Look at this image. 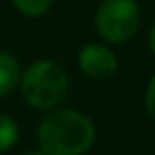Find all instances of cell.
I'll return each mask as SVG.
<instances>
[{
  "instance_id": "cell-1",
  "label": "cell",
  "mask_w": 155,
  "mask_h": 155,
  "mask_svg": "<svg viewBox=\"0 0 155 155\" xmlns=\"http://www.w3.org/2000/svg\"><path fill=\"white\" fill-rule=\"evenodd\" d=\"M94 136L91 118L77 110H55L39 126V145L47 155H84Z\"/></svg>"
},
{
  "instance_id": "cell-2",
  "label": "cell",
  "mask_w": 155,
  "mask_h": 155,
  "mask_svg": "<svg viewBox=\"0 0 155 155\" xmlns=\"http://www.w3.org/2000/svg\"><path fill=\"white\" fill-rule=\"evenodd\" d=\"M22 94L38 110H51L67 96V75L53 61H38L22 75Z\"/></svg>"
},
{
  "instance_id": "cell-3",
  "label": "cell",
  "mask_w": 155,
  "mask_h": 155,
  "mask_svg": "<svg viewBox=\"0 0 155 155\" xmlns=\"http://www.w3.org/2000/svg\"><path fill=\"white\" fill-rule=\"evenodd\" d=\"M94 22L102 39L108 43H124L137 31L140 6L136 0H104Z\"/></svg>"
},
{
  "instance_id": "cell-4",
  "label": "cell",
  "mask_w": 155,
  "mask_h": 155,
  "mask_svg": "<svg viewBox=\"0 0 155 155\" xmlns=\"http://www.w3.org/2000/svg\"><path fill=\"white\" fill-rule=\"evenodd\" d=\"M79 65L84 71V75H88L91 79H108L116 73L118 59L112 49L91 43V45H84L81 49Z\"/></svg>"
},
{
  "instance_id": "cell-5",
  "label": "cell",
  "mask_w": 155,
  "mask_h": 155,
  "mask_svg": "<svg viewBox=\"0 0 155 155\" xmlns=\"http://www.w3.org/2000/svg\"><path fill=\"white\" fill-rule=\"evenodd\" d=\"M20 81L22 73L18 59L6 51H0V96H8L10 92H14Z\"/></svg>"
},
{
  "instance_id": "cell-6",
  "label": "cell",
  "mask_w": 155,
  "mask_h": 155,
  "mask_svg": "<svg viewBox=\"0 0 155 155\" xmlns=\"http://www.w3.org/2000/svg\"><path fill=\"white\" fill-rule=\"evenodd\" d=\"M18 136L20 130L16 126V122L6 114H0V153L8 151L18 141Z\"/></svg>"
},
{
  "instance_id": "cell-7",
  "label": "cell",
  "mask_w": 155,
  "mask_h": 155,
  "mask_svg": "<svg viewBox=\"0 0 155 155\" xmlns=\"http://www.w3.org/2000/svg\"><path fill=\"white\" fill-rule=\"evenodd\" d=\"M12 2L22 14L34 18V16H41L43 12H47L51 0H12Z\"/></svg>"
},
{
  "instance_id": "cell-8",
  "label": "cell",
  "mask_w": 155,
  "mask_h": 155,
  "mask_svg": "<svg viewBox=\"0 0 155 155\" xmlns=\"http://www.w3.org/2000/svg\"><path fill=\"white\" fill-rule=\"evenodd\" d=\"M145 108H147L149 116L155 120V77L149 81V84H147V92H145Z\"/></svg>"
},
{
  "instance_id": "cell-9",
  "label": "cell",
  "mask_w": 155,
  "mask_h": 155,
  "mask_svg": "<svg viewBox=\"0 0 155 155\" xmlns=\"http://www.w3.org/2000/svg\"><path fill=\"white\" fill-rule=\"evenodd\" d=\"M149 47H151V51H153V55H155V24H153L151 31H149Z\"/></svg>"
},
{
  "instance_id": "cell-10",
  "label": "cell",
  "mask_w": 155,
  "mask_h": 155,
  "mask_svg": "<svg viewBox=\"0 0 155 155\" xmlns=\"http://www.w3.org/2000/svg\"><path fill=\"white\" fill-rule=\"evenodd\" d=\"M22 155H47V153L43 151V149H41V151H39V149H30V151H26V153H22Z\"/></svg>"
}]
</instances>
